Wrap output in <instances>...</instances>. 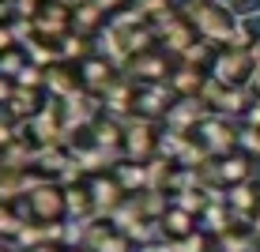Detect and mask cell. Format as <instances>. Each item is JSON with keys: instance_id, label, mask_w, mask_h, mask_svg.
Segmentation results:
<instances>
[{"instance_id": "9", "label": "cell", "mask_w": 260, "mask_h": 252, "mask_svg": "<svg viewBox=\"0 0 260 252\" xmlns=\"http://www.w3.org/2000/svg\"><path fill=\"white\" fill-rule=\"evenodd\" d=\"M208 113H211V105L204 102V94L200 98H177L174 110L166 113V128L170 132H181V136H192Z\"/></svg>"}, {"instance_id": "8", "label": "cell", "mask_w": 260, "mask_h": 252, "mask_svg": "<svg viewBox=\"0 0 260 252\" xmlns=\"http://www.w3.org/2000/svg\"><path fill=\"white\" fill-rule=\"evenodd\" d=\"M158 230H162L166 241H189L196 230H200V211L185 203H170L162 214H158Z\"/></svg>"}, {"instance_id": "3", "label": "cell", "mask_w": 260, "mask_h": 252, "mask_svg": "<svg viewBox=\"0 0 260 252\" xmlns=\"http://www.w3.org/2000/svg\"><path fill=\"white\" fill-rule=\"evenodd\" d=\"M256 68H260L256 53L222 46L219 57H215V64H211V79H215V83H222V87H230V91H245V87H253Z\"/></svg>"}, {"instance_id": "6", "label": "cell", "mask_w": 260, "mask_h": 252, "mask_svg": "<svg viewBox=\"0 0 260 252\" xmlns=\"http://www.w3.org/2000/svg\"><path fill=\"white\" fill-rule=\"evenodd\" d=\"M177 68V57H170L166 49H147L140 53V57L124 60V76L132 79V83H170V76H174Z\"/></svg>"}, {"instance_id": "13", "label": "cell", "mask_w": 260, "mask_h": 252, "mask_svg": "<svg viewBox=\"0 0 260 252\" xmlns=\"http://www.w3.org/2000/svg\"><path fill=\"white\" fill-rule=\"evenodd\" d=\"M26 64H30V49H26V46L0 49V76H4V79H19V71Z\"/></svg>"}, {"instance_id": "11", "label": "cell", "mask_w": 260, "mask_h": 252, "mask_svg": "<svg viewBox=\"0 0 260 252\" xmlns=\"http://www.w3.org/2000/svg\"><path fill=\"white\" fill-rule=\"evenodd\" d=\"M208 83H211V71L196 68V64H189V60H177L174 76H170V87H174L177 98H200L204 91H208Z\"/></svg>"}, {"instance_id": "4", "label": "cell", "mask_w": 260, "mask_h": 252, "mask_svg": "<svg viewBox=\"0 0 260 252\" xmlns=\"http://www.w3.org/2000/svg\"><path fill=\"white\" fill-rule=\"evenodd\" d=\"M192 139L200 143L211 158H222V155H230V151L241 147V128H238V121L230 113H208L200 121V128L192 132Z\"/></svg>"}, {"instance_id": "15", "label": "cell", "mask_w": 260, "mask_h": 252, "mask_svg": "<svg viewBox=\"0 0 260 252\" xmlns=\"http://www.w3.org/2000/svg\"><path fill=\"white\" fill-rule=\"evenodd\" d=\"M222 4H226V8H230V4H238V0H222Z\"/></svg>"}, {"instance_id": "1", "label": "cell", "mask_w": 260, "mask_h": 252, "mask_svg": "<svg viewBox=\"0 0 260 252\" xmlns=\"http://www.w3.org/2000/svg\"><path fill=\"white\" fill-rule=\"evenodd\" d=\"M181 15L196 26V34L200 38L215 42V46H230V38H234L238 30V15L230 12L222 0H181Z\"/></svg>"}, {"instance_id": "12", "label": "cell", "mask_w": 260, "mask_h": 252, "mask_svg": "<svg viewBox=\"0 0 260 252\" xmlns=\"http://www.w3.org/2000/svg\"><path fill=\"white\" fill-rule=\"evenodd\" d=\"M113 173H117V181L124 185V192H128V196H136V192L147 188V162H136V158H124L121 155V162L113 166Z\"/></svg>"}, {"instance_id": "7", "label": "cell", "mask_w": 260, "mask_h": 252, "mask_svg": "<svg viewBox=\"0 0 260 252\" xmlns=\"http://www.w3.org/2000/svg\"><path fill=\"white\" fill-rule=\"evenodd\" d=\"M136 87H140V83H136ZM174 102H177L174 87H166V83H143L140 91H136V117L166 121V113L174 110Z\"/></svg>"}, {"instance_id": "5", "label": "cell", "mask_w": 260, "mask_h": 252, "mask_svg": "<svg viewBox=\"0 0 260 252\" xmlns=\"http://www.w3.org/2000/svg\"><path fill=\"white\" fill-rule=\"evenodd\" d=\"M155 155H162L158 121H151V117H124V158L151 162Z\"/></svg>"}, {"instance_id": "2", "label": "cell", "mask_w": 260, "mask_h": 252, "mask_svg": "<svg viewBox=\"0 0 260 252\" xmlns=\"http://www.w3.org/2000/svg\"><path fill=\"white\" fill-rule=\"evenodd\" d=\"M19 203L26 207V211H23L26 219L42 222V226H49V230L64 226V219H68V192H64L60 181H42V177H38Z\"/></svg>"}, {"instance_id": "10", "label": "cell", "mask_w": 260, "mask_h": 252, "mask_svg": "<svg viewBox=\"0 0 260 252\" xmlns=\"http://www.w3.org/2000/svg\"><path fill=\"white\" fill-rule=\"evenodd\" d=\"M110 23H113V15L102 8V0H76L72 34H87V38H98V34H102Z\"/></svg>"}, {"instance_id": "14", "label": "cell", "mask_w": 260, "mask_h": 252, "mask_svg": "<svg viewBox=\"0 0 260 252\" xmlns=\"http://www.w3.org/2000/svg\"><path fill=\"white\" fill-rule=\"evenodd\" d=\"M64 252H87L83 245H64Z\"/></svg>"}]
</instances>
